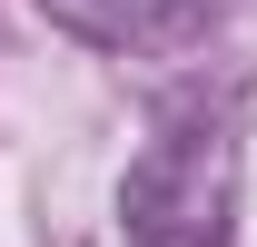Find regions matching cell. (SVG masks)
I'll use <instances>...</instances> for the list:
<instances>
[{"label": "cell", "mask_w": 257, "mask_h": 247, "mask_svg": "<svg viewBox=\"0 0 257 247\" xmlns=\"http://www.w3.org/2000/svg\"><path fill=\"white\" fill-rule=\"evenodd\" d=\"M128 247H237V129L218 109L168 119L119 178Z\"/></svg>", "instance_id": "1"}, {"label": "cell", "mask_w": 257, "mask_h": 247, "mask_svg": "<svg viewBox=\"0 0 257 247\" xmlns=\"http://www.w3.org/2000/svg\"><path fill=\"white\" fill-rule=\"evenodd\" d=\"M69 40H89V50H188L208 20H218V0H40Z\"/></svg>", "instance_id": "2"}]
</instances>
